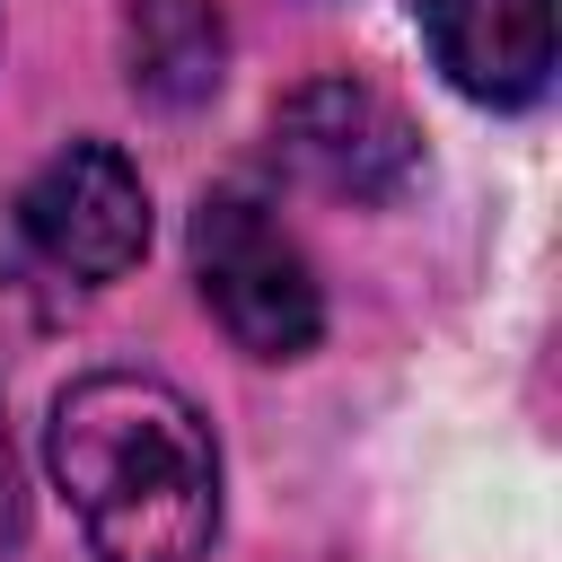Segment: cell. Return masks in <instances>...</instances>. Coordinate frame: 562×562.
<instances>
[{"label":"cell","instance_id":"obj_3","mask_svg":"<svg viewBox=\"0 0 562 562\" xmlns=\"http://www.w3.org/2000/svg\"><path fill=\"white\" fill-rule=\"evenodd\" d=\"M9 237L70 290H105L149 255V193L114 140H70L9 202Z\"/></svg>","mask_w":562,"mask_h":562},{"label":"cell","instance_id":"obj_1","mask_svg":"<svg viewBox=\"0 0 562 562\" xmlns=\"http://www.w3.org/2000/svg\"><path fill=\"white\" fill-rule=\"evenodd\" d=\"M44 465L97 562H202L220 536V439L149 369H97L61 386Z\"/></svg>","mask_w":562,"mask_h":562},{"label":"cell","instance_id":"obj_7","mask_svg":"<svg viewBox=\"0 0 562 562\" xmlns=\"http://www.w3.org/2000/svg\"><path fill=\"white\" fill-rule=\"evenodd\" d=\"M26 536V483H18V448H9V422H0V562L18 553Z\"/></svg>","mask_w":562,"mask_h":562},{"label":"cell","instance_id":"obj_6","mask_svg":"<svg viewBox=\"0 0 562 562\" xmlns=\"http://www.w3.org/2000/svg\"><path fill=\"white\" fill-rule=\"evenodd\" d=\"M123 61H132V88L149 105H202L228 79V26L211 0H132Z\"/></svg>","mask_w":562,"mask_h":562},{"label":"cell","instance_id":"obj_2","mask_svg":"<svg viewBox=\"0 0 562 562\" xmlns=\"http://www.w3.org/2000/svg\"><path fill=\"white\" fill-rule=\"evenodd\" d=\"M193 281H202V307L220 316V334L237 351H255V360H299L325 334V290H316L299 237L246 184L202 193V211H193Z\"/></svg>","mask_w":562,"mask_h":562},{"label":"cell","instance_id":"obj_4","mask_svg":"<svg viewBox=\"0 0 562 562\" xmlns=\"http://www.w3.org/2000/svg\"><path fill=\"white\" fill-rule=\"evenodd\" d=\"M272 149H281V167L299 184H316L334 202H395L422 176L413 114L386 88L351 79V70H325V79L290 88L281 114H272Z\"/></svg>","mask_w":562,"mask_h":562},{"label":"cell","instance_id":"obj_5","mask_svg":"<svg viewBox=\"0 0 562 562\" xmlns=\"http://www.w3.org/2000/svg\"><path fill=\"white\" fill-rule=\"evenodd\" d=\"M413 26L474 105H536L553 79V0H413Z\"/></svg>","mask_w":562,"mask_h":562}]
</instances>
